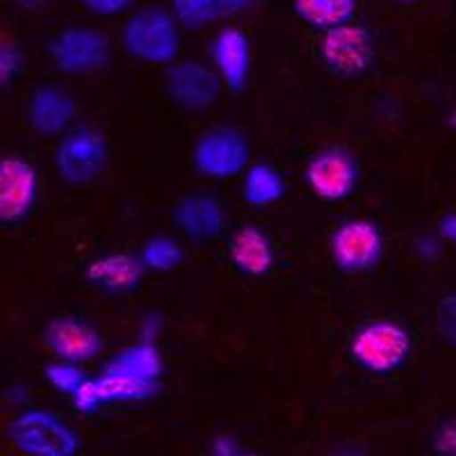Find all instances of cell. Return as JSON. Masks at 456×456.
I'll return each mask as SVG.
<instances>
[{
  "label": "cell",
  "instance_id": "obj_1",
  "mask_svg": "<svg viewBox=\"0 0 456 456\" xmlns=\"http://www.w3.org/2000/svg\"><path fill=\"white\" fill-rule=\"evenodd\" d=\"M413 354V336L399 322L379 317L365 322L349 338V356L361 370L377 377L397 372Z\"/></svg>",
  "mask_w": 456,
  "mask_h": 456
},
{
  "label": "cell",
  "instance_id": "obj_2",
  "mask_svg": "<svg viewBox=\"0 0 456 456\" xmlns=\"http://www.w3.org/2000/svg\"><path fill=\"white\" fill-rule=\"evenodd\" d=\"M121 44L140 62L171 67L181 53V23L165 7H142L126 21Z\"/></svg>",
  "mask_w": 456,
  "mask_h": 456
},
{
  "label": "cell",
  "instance_id": "obj_3",
  "mask_svg": "<svg viewBox=\"0 0 456 456\" xmlns=\"http://www.w3.org/2000/svg\"><path fill=\"white\" fill-rule=\"evenodd\" d=\"M7 441L23 456H76L80 438L67 420L46 409H23L7 425Z\"/></svg>",
  "mask_w": 456,
  "mask_h": 456
},
{
  "label": "cell",
  "instance_id": "obj_4",
  "mask_svg": "<svg viewBox=\"0 0 456 456\" xmlns=\"http://www.w3.org/2000/svg\"><path fill=\"white\" fill-rule=\"evenodd\" d=\"M110 162V146L105 135L94 126H73L55 146L57 176L67 185H89L103 176Z\"/></svg>",
  "mask_w": 456,
  "mask_h": 456
},
{
  "label": "cell",
  "instance_id": "obj_5",
  "mask_svg": "<svg viewBox=\"0 0 456 456\" xmlns=\"http://www.w3.org/2000/svg\"><path fill=\"white\" fill-rule=\"evenodd\" d=\"M192 165L210 181L244 176V171L251 167V144L242 130L233 126H215L203 130L194 142Z\"/></svg>",
  "mask_w": 456,
  "mask_h": 456
},
{
  "label": "cell",
  "instance_id": "obj_6",
  "mask_svg": "<svg viewBox=\"0 0 456 456\" xmlns=\"http://www.w3.org/2000/svg\"><path fill=\"white\" fill-rule=\"evenodd\" d=\"M386 251V240L381 228L372 219H345L333 228L329 238V254L333 265L347 274L372 272Z\"/></svg>",
  "mask_w": 456,
  "mask_h": 456
},
{
  "label": "cell",
  "instance_id": "obj_7",
  "mask_svg": "<svg viewBox=\"0 0 456 456\" xmlns=\"http://www.w3.org/2000/svg\"><path fill=\"white\" fill-rule=\"evenodd\" d=\"M304 181L313 197L327 203L347 201L361 183L356 156L345 146H327L313 153L304 167Z\"/></svg>",
  "mask_w": 456,
  "mask_h": 456
},
{
  "label": "cell",
  "instance_id": "obj_8",
  "mask_svg": "<svg viewBox=\"0 0 456 456\" xmlns=\"http://www.w3.org/2000/svg\"><path fill=\"white\" fill-rule=\"evenodd\" d=\"M51 62L67 76H89L110 62V39L96 28L71 26L57 32L46 46Z\"/></svg>",
  "mask_w": 456,
  "mask_h": 456
},
{
  "label": "cell",
  "instance_id": "obj_9",
  "mask_svg": "<svg viewBox=\"0 0 456 456\" xmlns=\"http://www.w3.org/2000/svg\"><path fill=\"white\" fill-rule=\"evenodd\" d=\"M224 83L217 71L201 60H178L165 71V92L185 112H208L222 96Z\"/></svg>",
  "mask_w": 456,
  "mask_h": 456
},
{
  "label": "cell",
  "instance_id": "obj_10",
  "mask_svg": "<svg viewBox=\"0 0 456 456\" xmlns=\"http://www.w3.org/2000/svg\"><path fill=\"white\" fill-rule=\"evenodd\" d=\"M377 44L368 28L358 23H345L324 32L320 42V57L327 69L342 78L363 76L374 64Z\"/></svg>",
  "mask_w": 456,
  "mask_h": 456
},
{
  "label": "cell",
  "instance_id": "obj_11",
  "mask_svg": "<svg viewBox=\"0 0 456 456\" xmlns=\"http://www.w3.org/2000/svg\"><path fill=\"white\" fill-rule=\"evenodd\" d=\"M39 199V171L26 158L7 153L0 158V222L5 226L30 217Z\"/></svg>",
  "mask_w": 456,
  "mask_h": 456
},
{
  "label": "cell",
  "instance_id": "obj_12",
  "mask_svg": "<svg viewBox=\"0 0 456 456\" xmlns=\"http://www.w3.org/2000/svg\"><path fill=\"white\" fill-rule=\"evenodd\" d=\"M42 340L53 361H67L76 365L89 363L103 352V336L99 329L78 315L53 317L44 327Z\"/></svg>",
  "mask_w": 456,
  "mask_h": 456
},
{
  "label": "cell",
  "instance_id": "obj_13",
  "mask_svg": "<svg viewBox=\"0 0 456 456\" xmlns=\"http://www.w3.org/2000/svg\"><path fill=\"white\" fill-rule=\"evenodd\" d=\"M160 390L156 384H144L135 379L119 377V374L101 370L96 377H89L87 384L71 399L73 409L85 415H94L99 409L110 404H142L153 399Z\"/></svg>",
  "mask_w": 456,
  "mask_h": 456
},
{
  "label": "cell",
  "instance_id": "obj_14",
  "mask_svg": "<svg viewBox=\"0 0 456 456\" xmlns=\"http://www.w3.org/2000/svg\"><path fill=\"white\" fill-rule=\"evenodd\" d=\"M78 105L71 92L60 85H39L26 103V121L39 137H64L73 128Z\"/></svg>",
  "mask_w": 456,
  "mask_h": 456
},
{
  "label": "cell",
  "instance_id": "obj_15",
  "mask_svg": "<svg viewBox=\"0 0 456 456\" xmlns=\"http://www.w3.org/2000/svg\"><path fill=\"white\" fill-rule=\"evenodd\" d=\"M171 222L190 242H213L226 231V208L213 194H185L174 203Z\"/></svg>",
  "mask_w": 456,
  "mask_h": 456
},
{
  "label": "cell",
  "instance_id": "obj_16",
  "mask_svg": "<svg viewBox=\"0 0 456 456\" xmlns=\"http://www.w3.org/2000/svg\"><path fill=\"white\" fill-rule=\"evenodd\" d=\"M210 67L217 71L224 87L242 92L251 76V42L240 28H222L210 42Z\"/></svg>",
  "mask_w": 456,
  "mask_h": 456
},
{
  "label": "cell",
  "instance_id": "obj_17",
  "mask_svg": "<svg viewBox=\"0 0 456 456\" xmlns=\"http://www.w3.org/2000/svg\"><path fill=\"white\" fill-rule=\"evenodd\" d=\"M144 272V265L137 254L112 251V254L96 256L94 260H89L87 267H85V279L94 290L121 297L140 288Z\"/></svg>",
  "mask_w": 456,
  "mask_h": 456
},
{
  "label": "cell",
  "instance_id": "obj_18",
  "mask_svg": "<svg viewBox=\"0 0 456 456\" xmlns=\"http://www.w3.org/2000/svg\"><path fill=\"white\" fill-rule=\"evenodd\" d=\"M226 254L240 274L254 279L270 274L276 260L274 242L258 224H242L235 228L228 238Z\"/></svg>",
  "mask_w": 456,
  "mask_h": 456
},
{
  "label": "cell",
  "instance_id": "obj_19",
  "mask_svg": "<svg viewBox=\"0 0 456 456\" xmlns=\"http://www.w3.org/2000/svg\"><path fill=\"white\" fill-rule=\"evenodd\" d=\"M105 372L119 374V377L135 379V381H144V384L160 386L162 370H165V358H162L158 342H146L137 338L135 342H130L119 352H114L112 356L105 361Z\"/></svg>",
  "mask_w": 456,
  "mask_h": 456
},
{
  "label": "cell",
  "instance_id": "obj_20",
  "mask_svg": "<svg viewBox=\"0 0 456 456\" xmlns=\"http://www.w3.org/2000/svg\"><path fill=\"white\" fill-rule=\"evenodd\" d=\"M288 192L285 178L276 167L267 162H254L242 176V199L254 208H267L279 203Z\"/></svg>",
  "mask_w": 456,
  "mask_h": 456
},
{
  "label": "cell",
  "instance_id": "obj_21",
  "mask_svg": "<svg viewBox=\"0 0 456 456\" xmlns=\"http://www.w3.org/2000/svg\"><path fill=\"white\" fill-rule=\"evenodd\" d=\"M292 7L301 21L324 35L333 28L352 23L358 0H292Z\"/></svg>",
  "mask_w": 456,
  "mask_h": 456
},
{
  "label": "cell",
  "instance_id": "obj_22",
  "mask_svg": "<svg viewBox=\"0 0 456 456\" xmlns=\"http://www.w3.org/2000/svg\"><path fill=\"white\" fill-rule=\"evenodd\" d=\"M140 260L146 272H156V274H169L178 270L185 258L181 242L171 235H153L140 247Z\"/></svg>",
  "mask_w": 456,
  "mask_h": 456
},
{
  "label": "cell",
  "instance_id": "obj_23",
  "mask_svg": "<svg viewBox=\"0 0 456 456\" xmlns=\"http://www.w3.org/2000/svg\"><path fill=\"white\" fill-rule=\"evenodd\" d=\"M171 14L187 30H201L222 16V0H171Z\"/></svg>",
  "mask_w": 456,
  "mask_h": 456
},
{
  "label": "cell",
  "instance_id": "obj_24",
  "mask_svg": "<svg viewBox=\"0 0 456 456\" xmlns=\"http://www.w3.org/2000/svg\"><path fill=\"white\" fill-rule=\"evenodd\" d=\"M44 379H46V384L51 386L55 393L73 399L76 393L89 381V374L85 372L83 365L67 363V361H51V363L44 368Z\"/></svg>",
  "mask_w": 456,
  "mask_h": 456
},
{
  "label": "cell",
  "instance_id": "obj_25",
  "mask_svg": "<svg viewBox=\"0 0 456 456\" xmlns=\"http://www.w3.org/2000/svg\"><path fill=\"white\" fill-rule=\"evenodd\" d=\"M436 331L450 347H456V292H447L436 306Z\"/></svg>",
  "mask_w": 456,
  "mask_h": 456
},
{
  "label": "cell",
  "instance_id": "obj_26",
  "mask_svg": "<svg viewBox=\"0 0 456 456\" xmlns=\"http://www.w3.org/2000/svg\"><path fill=\"white\" fill-rule=\"evenodd\" d=\"M23 71V53L14 42H3L0 46V83L3 87L14 85Z\"/></svg>",
  "mask_w": 456,
  "mask_h": 456
},
{
  "label": "cell",
  "instance_id": "obj_27",
  "mask_svg": "<svg viewBox=\"0 0 456 456\" xmlns=\"http://www.w3.org/2000/svg\"><path fill=\"white\" fill-rule=\"evenodd\" d=\"M431 445L438 456H456V420H445L436 427Z\"/></svg>",
  "mask_w": 456,
  "mask_h": 456
},
{
  "label": "cell",
  "instance_id": "obj_28",
  "mask_svg": "<svg viewBox=\"0 0 456 456\" xmlns=\"http://www.w3.org/2000/svg\"><path fill=\"white\" fill-rule=\"evenodd\" d=\"M445 242L438 233H422L413 240V254L425 263H434L443 256Z\"/></svg>",
  "mask_w": 456,
  "mask_h": 456
},
{
  "label": "cell",
  "instance_id": "obj_29",
  "mask_svg": "<svg viewBox=\"0 0 456 456\" xmlns=\"http://www.w3.org/2000/svg\"><path fill=\"white\" fill-rule=\"evenodd\" d=\"M83 5L96 16H119L135 5V0H83Z\"/></svg>",
  "mask_w": 456,
  "mask_h": 456
},
{
  "label": "cell",
  "instance_id": "obj_30",
  "mask_svg": "<svg viewBox=\"0 0 456 456\" xmlns=\"http://www.w3.org/2000/svg\"><path fill=\"white\" fill-rule=\"evenodd\" d=\"M162 331H165V317H162L160 313L151 311L142 317L140 333H137V338H140V340H146V342H158V338L162 336Z\"/></svg>",
  "mask_w": 456,
  "mask_h": 456
},
{
  "label": "cell",
  "instance_id": "obj_31",
  "mask_svg": "<svg viewBox=\"0 0 456 456\" xmlns=\"http://www.w3.org/2000/svg\"><path fill=\"white\" fill-rule=\"evenodd\" d=\"M242 445L238 443V438L231 434H219L215 436L210 445H208V454L210 456H240L242 454Z\"/></svg>",
  "mask_w": 456,
  "mask_h": 456
},
{
  "label": "cell",
  "instance_id": "obj_32",
  "mask_svg": "<svg viewBox=\"0 0 456 456\" xmlns=\"http://www.w3.org/2000/svg\"><path fill=\"white\" fill-rule=\"evenodd\" d=\"M3 399H5L10 406H14V409L23 411L28 409V402H30V390L23 384H10L3 390Z\"/></svg>",
  "mask_w": 456,
  "mask_h": 456
},
{
  "label": "cell",
  "instance_id": "obj_33",
  "mask_svg": "<svg viewBox=\"0 0 456 456\" xmlns=\"http://www.w3.org/2000/svg\"><path fill=\"white\" fill-rule=\"evenodd\" d=\"M436 233L441 235L443 242L450 244V247H454L456 249V210L443 215L441 222H438V231H436Z\"/></svg>",
  "mask_w": 456,
  "mask_h": 456
},
{
  "label": "cell",
  "instance_id": "obj_34",
  "mask_svg": "<svg viewBox=\"0 0 456 456\" xmlns=\"http://www.w3.org/2000/svg\"><path fill=\"white\" fill-rule=\"evenodd\" d=\"M256 0H222V16L240 14V12L249 10Z\"/></svg>",
  "mask_w": 456,
  "mask_h": 456
},
{
  "label": "cell",
  "instance_id": "obj_35",
  "mask_svg": "<svg viewBox=\"0 0 456 456\" xmlns=\"http://www.w3.org/2000/svg\"><path fill=\"white\" fill-rule=\"evenodd\" d=\"M329 456H368V452H365L361 445H342V447H336Z\"/></svg>",
  "mask_w": 456,
  "mask_h": 456
},
{
  "label": "cell",
  "instance_id": "obj_36",
  "mask_svg": "<svg viewBox=\"0 0 456 456\" xmlns=\"http://www.w3.org/2000/svg\"><path fill=\"white\" fill-rule=\"evenodd\" d=\"M445 124H447V128H450L452 133H454V135H456V108L450 110V114H447V117H445Z\"/></svg>",
  "mask_w": 456,
  "mask_h": 456
},
{
  "label": "cell",
  "instance_id": "obj_37",
  "mask_svg": "<svg viewBox=\"0 0 456 456\" xmlns=\"http://www.w3.org/2000/svg\"><path fill=\"white\" fill-rule=\"evenodd\" d=\"M240 456H265V454H260V452H251V450H244L242 454Z\"/></svg>",
  "mask_w": 456,
  "mask_h": 456
},
{
  "label": "cell",
  "instance_id": "obj_38",
  "mask_svg": "<svg viewBox=\"0 0 456 456\" xmlns=\"http://www.w3.org/2000/svg\"><path fill=\"white\" fill-rule=\"evenodd\" d=\"M395 3H415V0H395Z\"/></svg>",
  "mask_w": 456,
  "mask_h": 456
}]
</instances>
